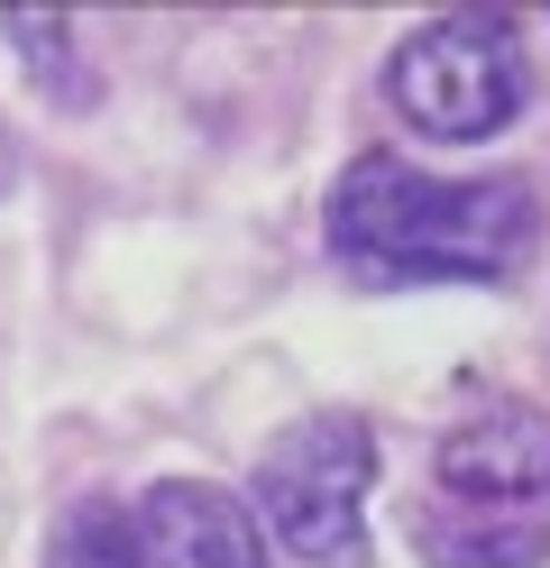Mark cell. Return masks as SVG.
Wrapping results in <instances>:
<instances>
[{"instance_id": "1", "label": "cell", "mask_w": 550, "mask_h": 568, "mask_svg": "<svg viewBox=\"0 0 550 568\" xmlns=\"http://www.w3.org/2000/svg\"><path fill=\"white\" fill-rule=\"evenodd\" d=\"M321 230L358 284H504L541 247V202L523 174H422L367 148L340 165Z\"/></svg>"}, {"instance_id": "2", "label": "cell", "mask_w": 550, "mask_h": 568, "mask_svg": "<svg viewBox=\"0 0 550 568\" xmlns=\"http://www.w3.org/2000/svg\"><path fill=\"white\" fill-rule=\"evenodd\" d=\"M367 495H377V432L349 404H321L257 449L248 514L303 568H367Z\"/></svg>"}, {"instance_id": "3", "label": "cell", "mask_w": 550, "mask_h": 568, "mask_svg": "<svg viewBox=\"0 0 550 568\" xmlns=\"http://www.w3.org/2000/svg\"><path fill=\"white\" fill-rule=\"evenodd\" d=\"M386 101L394 120L431 138V148H477L504 138L532 111V55L523 28L496 10H459V19H422L413 38L386 55Z\"/></svg>"}, {"instance_id": "4", "label": "cell", "mask_w": 550, "mask_h": 568, "mask_svg": "<svg viewBox=\"0 0 550 568\" xmlns=\"http://www.w3.org/2000/svg\"><path fill=\"white\" fill-rule=\"evenodd\" d=\"M440 505H487V514H550V404L487 395L468 404L431 449Z\"/></svg>"}, {"instance_id": "5", "label": "cell", "mask_w": 550, "mask_h": 568, "mask_svg": "<svg viewBox=\"0 0 550 568\" xmlns=\"http://www.w3.org/2000/svg\"><path fill=\"white\" fill-rule=\"evenodd\" d=\"M138 541L147 568H267V531H257L248 495L211 477H157L138 495Z\"/></svg>"}, {"instance_id": "6", "label": "cell", "mask_w": 550, "mask_h": 568, "mask_svg": "<svg viewBox=\"0 0 550 568\" xmlns=\"http://www.w3.org/2000/svg\"><path fill=\"white\" fill-rule=\"evenodd\" d=\"M413 550L431 568H541L550 514H487V505H431L413 514Z\"/></svg>"}, {"instance_id": "7", "label": "cell", "mask_w": 550, "mask_h": 568, "mask_svg": "<svg viewBox=\"0 0 550 568\" xmlns=\"http://www.w3.org/2000/svg\"><path fill=\"white\" fill-rule=\"evenodd\" d=\"M0 47L19 55V74H28V92L47 101V111L83 120L101 101V64H92L83 28H73L64 10H0Z\"/></svg>"}, {"instance_id": "8", "label": "cell", "mask_w": 550, "mask_h": 568, "mask_svg": "<svg viewBox=\"0 0 550 568\" xmlns=\"http://www.w3.org/2000/svg\"><path fill=\"white\" fill-rule=\"evenodd\" d=\"M47 568H147V541H138V514L110 505V495H73L47 531Z\"/></svg>"}]
</instances>
